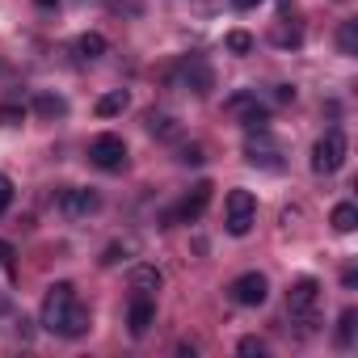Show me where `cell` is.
Instances as JSON below:
<instances>
[{
	"mask_svg": "<svg viewBox=\"0 0 358 358\" xmlns=\"http://www.w3.org/2000/svg\"><path fill=\"white\" fill-rule=\"evenodd\" d=\"M152 324H156V303H152V295H135V299H131V312H127V329H131L135 337H143Z\"/></svg>",
	"mask_w": 358,
	"mask_h": 358,
	"instance_id": "11",
	"label": "cell"
},
{
	"mask_svg": "<svg viewBox=\"0 0 358 358\" xmlns=\"http://www.w3.org/2000/svg\"><path fill=\"white\" fill-rule=\"evenodd\" d=\"M329 224H333L337 232H354V228H358V207H354V203H337L333 215H329Z\"/></svg>",
	"mask_w": 358,
	"mask_h": 358,
	"instance_id": "15",
	"label": "cell"
},
{
	"mask_svg": "<svg viewBox=\"0 0 358 358\" xmlns=\"http://www.w3.org/2000/svg\"><path fill=\"white\" fill-rule=\"evenodd\" d=\"M274 43H282V47L291 43V47H295V43H299V30H274Z\"/></svg>",
	"mask_w": 358,
	"mask_h": 358,
	"instance_id": "30",
	"label": "cell"
},
{
	"mask_svg": "<svg viewBox=\"0 0 358 358\" xmlns=\"http://www.w3.org/2000/svg\"><path fill=\"white\" fill-rule=\"evenodd\" d=\"M177 160H182V164H203L207 156H203V148H199V143H190V148H182V156H177Z\"/></svg>",
	"mask_w": 358,
	"mask_h": 358,
	"instance_id": "28",
	"label": "cell"
},
{
	"mask_svg": "<svg viewBox=\"0 0 358 358\" xmlns=\"http://www.w3.org/2000/svg\"><path fill=\"white\" fill-rule=\"evenodd\" d=\"M232 299H236L241 308H262V303L270 299V282H266V274H257V270L241 274V278L232 282Z\"/></svg>",
	"mask_w": 358,
	"mask_h": 358,
	"instance_id": "6",
	"label": "cell"
},
{
	"mask_svg": "<svg viewBox=\"0 0 358 358\" xmlns=\"http://www.w3.org/2000/svg\"><path fill=\"white\" fill-rule=\"evenodd\" d=\"M291 5H295V0H278V13H291Z\"/></svg>",
	"mask_w": 358,
	"mask_h": 358,
	"instance_id": "34",
	"label": "cell"
},
{
	"mask_svg": "<svg viewBox=\"0 0 358 358\" xmlns=\"http://www.w3.org/2000/svg\"><path fill=\"white\" fill-rule=\"evenodd\" d=\"M122 110H127V93H122V89L97 97V114H101V118H114V114H122Z\"/></svg>",
	"mask_w": 358,
	"mask_h": 358,
	"instance_id": "18",
	"label": "cell"
},
{
	"mask_svg": "<svg viewBox=\"0 0 358 358\" xmlns=\"http://www.w3.org/2000/svg\"><path fill=\"white\" fill-rule=\"evenodd\" d=\"M207 203H211V182H199L182 203H177V211H173L169 220H177V224H194V220H203Z\"/></svg>",
	"mask_w": 358,
	"mask_h": 358,
	"instance_id": "7",
	"label": "cell"
},
{
	"mask_svg": "<svg viewBox=\"0 0 358 358\" xmlns=\"http://www.w3.org/2000/svg\"><path fill=\"white\" fill-rule=\"evenodd\" d=\"M122 253H135V241H122V245H110V249L101 253V266H118V262H122Z\"/></svg>",
	"mask_w": 358,
	"mask_h": 358,
	"instance_id": "25",
	"label": "cell"
},
{
	"mask_svg": "<svg viewBox=\"0 0 358 358\" xmlns=\"http://www.w3.org/2000/svg\"><path fill=\"white\" fill-rule=\"evenodd\" d=\"M245 156H249V164H262V169H278V164H282V160H278V148L270 143L266 131H253V135H249Z\"/></svg>",
	"mask_w": 358,
	"mask_h": 358,
	"instance_id": "10",
	"label": "cell"
},
{
	"mask_svg": "<svg viewBox=\"0 0 358 358\" xmlns=\"http://www.w3.org/2000/svg\"><path fill=\"white\" fill-rule=\"evenodd\" d=\"M143 127H148L156 139H177V135H182L177 118H173V114H164V110H148V114H143Z\"/></svg>",
	"mask_w": 358,
	"mask_h": 358,
	"instance_id": "12",
	"label": "cell"
},
{
	"mask_svg": "<svg viewBox=\"0 0 358 358\" xmlns=\"http://www.w3.org/2000/svg\"><path fill=\"white\" fill-rule=\"evenodd\" d=\"M38 9H59V0H34Z\"/></svg>",
	"mask_w": 358,
	"mask_h": 358,
	"instance_id": "33",
	"label": "cell"
},
{
	"mask_svg": "<svg viewBox=\"0 0 358 358\" xmlns=\"http://www.w3.org/2000/svg\"><path fill=\"white\" fill-rule=\"evenodd\" d=\"M316 299H320V282H316V278H299V282L287 291V316H291V320H299L303 329H312Z\"/></svg>",
	"mask_w": 358,
	"mask_h": 358,
	"instance_id": "3",
	"label": "cell"
},
{
	"mask_svg": "<svg viewBox=\"0 0 358 358\" xmlns=\"http://www.w3.org/2000/svg\"><path fill=\"white\" fill-rule=\"evenodd\" d=\"M89 160H93L97 169H106V173H118V169L127 164V143H122L118 135H97V139L89 143Z\"/></svg>",
	"mask_w": 358,
	"mask_h": 358,
	"instance_id": "5",
	"label": "cell"
},
{
	"mask_svg": "<svg viewBox=\"0 0 358 358\" xmlns=\"http://www.w3.org/2000/svg\"><path fill=\"white\" fill-rule=\"evenodd\" d=\"M9 207H13V182H9L5 173H0V215H5Z\"/></svg>",
	"mask_w": 358,
	"mask_h": 358,
	"instance_id": "26",
	"label": "cell"
},
{
	"mask_svg": "<svg viewBox=\"0 0 358 358\" xmlns=\"http://www.w3.org/2000/svg\"><path fill=\"white\" fill-rule=\"evenodd\" d=\"M274 101H295V89H291V85H278V89H274Z\"/></svg>",
	"mask_w": 358,
	"mask_h": 358,
	"instance_id": "31",
	"label": "cell"
},
{
	"mask_svg": "<svg viewBox=\"0 0 358 358\" xmlns=\"http://www.w3.org/2000/svg\"><path fill=\"white\" fill-rule=\"evenodd\" d=\"M173 85H186V89H194V93H207V89H211V68L190 55V59H182V68L173 72Z\"/></svg>",
	"mask_w": 358,
	"mask_h": 358,
	"instance_id": "8",
	"label": "cell"
},
{
	"mask_svg": "<svg viewBox=\"0 0 358 358\" xmlns=\"http://www.w3.org/2000/svg\"><path fill=\"white\" fill-rule=\"evenodd\" d=\"M337 47H341V55H354V51H358V22H341Z\"/></svg>",
	"mask_w": 358,
	"mask_h": 358,
	"instance_id": "20",
	"label": "cell"
},
{
	"mask_svg": "<svg viewBox=\"0 0 358 358\" xmlns=\"http://www.w3.org/2000/svg\"><path fill=\"white\" fill-rule=\"evenodd\" d=\"M0 266H5L9 274H13V266H17V249H13L9 241H0Z\"/></svg>",
	"mask_w": 358,
	"mask_h": 358,
	"instance_id": "27",
	"label": "cell"
},
{
	"mask_svg": "<svg viewBox=\"0 0 358 358\" xmlns=\"http://www.w3.org/2000/svg\"><path fill=\"white\" fill-rule=\"evenodd\" d=\"M257 5H262V0H232V9H241V13L245 9H257Z\"/></svg>",
	"mask_w": 358,
	"mask_h": 358,
	"instance_id": "32",
	"label": "cell"
},
{
	"mask_svg": "<svg viewBox=\"0 0 358 358\" xmlns=\"http://www.w3.org/2000/svg\"><path fill=\"white\" fill-rule=\"evenodd\" d=\"M22 122H26V110L22 106H13V101L0 106V127H22Z\"/></svg>",
	"mask_w": 358,
	"mask_h": 358,
	"instance_id": "24",
	"label": "cell"
},
{
	"mask_svg": "<svg viewBox=\"0 0 358 358\" xmlns=\"http://www.w3.org/2000/svg\"><path fill=\"white\" fill-rule=\"evenodd\" d=\"M228 51H232V55H249V51H253V34L232 30V34H228Z\"/></svg>",
	"mask_w": 358,
	"mask_h": 358,
	"instance_id": "22",
	"label": "cell"
},
{
	"mask_svg": "<svg viewBox=\"0 0 358 358\" xmlns=\"http://www.w3.org/2000/svg\"><path fill=\"white\" fill-rule=\"evenodd\" d=\"M97 207H101V199L93 190H64V199H59V211L68 220H89Z\"/></svg>",
	"mask_w": 358,
	"mask_h": 358,
	"instance_id": "9",
	"label": "cell"
},
{
	"mask_svg": "<svg viewBox=\"0 0 358 358\" xmlns=\"http://www.w3.org/2000/svg\"><path fill=\"white\" fill-rule=\"evenodd\" d=\"M34 110H38L43 118H64V114H68V101H64L59 93H38Z\"/></svg>",
	"mask_w": 358,
	"mask_h": 358,
	"instance_id": "16",
	"label": "cell"
},
{
	"mask_svg": "<svg viewBox=\"0 0 358 358\" xmlns=\"http://www.w3.org/2000/svg\"><path fill=\"white\" fill-rule=\"evenodd\" d=\"M257 224V199L249 190H232L224 203V228L232 236H249V228Z\"/></svg>",
	"mask_w": 358,
	"mask_h": 358,
	"instance_id": "1",
	"label": "cell"
},
{
	"mask_svg": "<svg viewBox=\"0 0 358 358\" xmlns=\"http://www.w3.org/2000/svg\"><path fill=\"white\" fill-rule=\"evenodd\" d=\"M72 299H76V287H72V282H55V287H47V299H43V329L59 333V324H64Z\"/></svg>",
	"mask_w": 358,
	"mask_h": 358,
	"instance_id": "4",
	"label": "cell"
},
{
	"mask_svg": "<svg viewBox=\"0 0 358 358\" xmlns=\"http://www.w3.org/2000/svg\"><path fill=\"white\" fill-rule=\"evenodd\" d=\"M241 127L253 135V131H270V110H262V106H249L245 114H241Z\"/></svg>",
	"mask_w": 358,
	"mask_h": 358,
	"instance_id": "19",
	"label": "cell"
},
{
	"mask_svg": "<svg viewBox=\"0 0 358 358\" xmlns=\"http://www.w3.org/2000/svg\"><path fill=\"white\" fill-rule=\"evenodd\" d=\"M160 270L156 266H135L131 270V291H139V295H152V291H160Z\"/></svg>",
	"mask_w": 358,
	"mask_h": 358,
	"instance_id": "14",
	"label": "cell"
},
{
	"mask_svg": "<svg viewBox=\"0 0 358 358\" xmlns=\"http://www.w3.org/2000/svg\"><path fill=\"white\" fill-rule=\"evenodd\" d=\"M89 324H93V320H89V308L72 299V308H68V316H64V324H59V337H85Z\"/></svg>",
	"mask_w": 358,
	"mask_h": 358,
	"instance_id": "13",
	"label": "cell"
},
{
	"mask_svg": "<svg viewBox=\"0 0 358 358\" xmlns=\"http://www.w3.org/2000/svg\"><path fill=\"white\" fill-rule=\"evenodd\" d=\"M249 106H257V97H253V93H236V97H228V101H224V110H228L232 118H241Z\"/></svg>",
	"mask_w": 358,
	"mask_h": 358,
	"instance_id": "23",
	"label": "cell"
},
{
	"mask_svg": "<svg viewBox=\"0 0 358 358\" xmlns=\"http://www.w3.org/2000/svg\"><path fill=\"white\" fill-rule=\"evenodd\" d=\"M76 55L80 59H101L106 55V38L101 34H80L76 38Z\"/></svg>",
	"mask_w": 358,
	"mask_h": 358,
	"instance_id": "17",
	"label": "cell"
},
{
	"mask_svg": "<svg viewBox=\"0 0 358 358\" xmlns=\"http://www.w3.org/2000/svg\"><path fill=\"white\" fill-rule=\"evenodd\" d=\"M236 350H241V354H257V358H262V354H266V341H257V337H241V345H236Z\"/></svg>",
	"mask_w": 358,
	"mask_h": 358,
	"instance_id": "29",
	"label": "cell"
},
{
	"mask_svg": "<svg viewBox=\"0 0 358 358\" xmlns=\"http://www.w3.org/2000/svg\"><path fill=\"white\" fill-rule=\"evenodd\" d=\"M354 320H358V312L345 308L341 320H337V345H350V341H354Z\"/></svg>",
	"mask_w": 358,
	"mask_h": 358,
	"instance_id": "21",
	"label": "cell"
},
{
	"mask_svg": "<svg viewBox=\"0 0 358 358\" xmlns=\"http://www.w3.org/2000/svg\"><path fill=\"white\" fill-rule=\"evenodd\" d=\"M345 164V135L333 127V131H324L320 139H316V148H312V173H337Z\"/></svg>",
	"mask_w": 358,
	"mask_h": 358,
	"instance_id": "2",
	"label": "cell"
}]
</instances>
